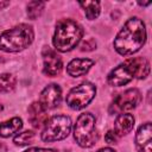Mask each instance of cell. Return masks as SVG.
<instances>
[{"label": "cell", "instance_id": "obj_1", "mask_svg": "<svg viewBox=\"0 0 152 152\" xmlns=\"http://www.w3.org/2000/svg\"><path fill=\"white\" fill-rule=\"evenodd\" d=\"M146 42V27L138 17L129 18L114 38V49L119 55L128 56L138 52Z\"/></svg>", "mask_w": 152, "mask_h": 152}, {"label": "cell", "instance_id": "obj_2", "mask_svg": "<svg viewBox=\"0 0 152 152\" xmlns=\"http://www.w3.org/2000/svg\"><path fill=\"white\" fill-rule=\"evenodd\" d=\"M150 74V63L145 57L128 58L115 66L107 76V82L112 87H121L133 78L142 80Z\"/></svg>", "mask_w": 152, "mask_h": 152}, {"label": "cell", "instance_id": "obj_3", "mask_svg": "<svg viewBox=\"0 0 152 152\" xmlns=\"http://www.w3.org/2000/svg\"><path fill=\"white\" fill-rule=\"evenodd\" d=\"M83 36L82 26L72 19H62L57 23L52 38L55 49L59 52H68L75 49Z\"/></svg>", "mask_w": 152, "mask_h": 152}, {"label": "cell", "instance_id": "obj_4", "mask_svg": "<svg viewBox=\"0 0 152 152\" xmlns=\"http://www.w3.org/2000/svg\"><path fill=\"white\" fill-rule=\"evenodd\" d=\"M34 38L31 25L20 24L0 33V50L4 52H19L28 48Z\"/></svg>", "mask_w": 152, "mask_h": 152}, {"label": "cell", "instance_id": "obj_5", "mask_svg": "<svg viewBox=\"0 0 152 152\" xmlns=\"http://www.w3.org/2000/svg\"><path fill=\"white\" fill-rule=\"evenodd\" d=\"M74 139L78 146L89 148L99 140V133L96 129V120L91 113H82L74 127Z\"/></svg>", "mask_w": 152, "mask_h": 152}, {"label": "cell", "instance_id": "obj_6", "mask_svg": "<svg viewBox=\"0 0 152 152\" xmlns=\"http://www.w3.org/2000/svg\"><path fill=\"white\" fill-rule=\"evenodd\" d=\"M71 119L66 115H53L44 125L42 140L45 142L59 141L65 139L71 131Z\"/></svg>", "mask_w": 152, "mask_h": 152}, {"label": "cell", "instance_id": "obj_7", "mask_svg": "<svg viewBox=\"0 0 152 152\" xmlns=\"http://www.w3.org/2000/svg\"><path fill=\"white\" fill-rule=\"evenodd\" d=\"M96 94V87L90 82H83L72 88L66 95V104L74 110H80L87 107Z\"/></svg>", "mask_w": 152, "mask_h": 152}, {"label": "cell", "instance_id": "obj_8", "mask_svg": "<svg viewBox=\"0 0 152 152\" xmlns=\"http://www.w3.org/2000/svg\"><path fill=\"white\" fill-rule=\"evenodd\" d=\"M141 102V94L138 89L131 88L125 90L124 93L119 94L113 103H112V109L115 113H125L127 110L134 109L139 103Z\"/></svg>", "mask_w": 152, "mask_h": 152}, {"label": "cell", "instance_id": "obj_9", "mask_svg": "<svg viewBox=\"0 0 152 152\" xmlns=\"http://www.w3.org/2000/svg\"><path fill=\"white\" fill-rule=\"evenodd\" d=\"M43 56V71L48 76H57L61 74L63 69V62L59 55L50 49L49 46H45L42 52Z\"/></svg>", "mask_w": 152, "mask_h": 152}, {"label": "cell", "instance_id": "obj_10", "mask_svg": "<svg viewBox=\"0 0 152 152\" xmlns=\"http://www.w3.org/2000/svg\"><path fill=\"white\" fill-rule=\"evenodd\" d=\"M61 100H62L61 87L56 83H51V84H48L42 90L38 102L42 104V107L45 110H49V109H53L55 107H57L61 103Z\"/></svg>", "mask_w": 152, "mask_h": 152}, {"label": "cell", "instance_id": "obj_11", "mask_svg": "<svg viewBox=\"0 0 152 152\" xmlns=\"http://www.w3.org/2000/svg\"><path fill=\"white\" fill-rule=\"evenodd\" d=\"M152 125L142 124L135 133V147L138 152H152Z\"/></svg>", "mask_w": 152, "mask_h": 152}, {"label": "cell", "instance_id": "obj_12", "mask_svg": "<svg viewBox=\"0 0 152 152\" xmlns=\"http://www.w3.org/2000/svg\"><path fill=\"white\" fill-rule=\"evenodd\" d=\"M94 65V61L90 58H75L66 65V72L71 77H80L86 75Z\"/></svg>", "mask_w": 152, "mask_h": 152}, {"label": "cell", "instance_id": "obj_13", "mask_svg": "<svg viewBox=\"0 0 152 152\" xmlns=\"http://www.w3.org/2000/svg\"><path fill=\"white\" fill-rule=\"evenodd\" d=\"M134 127V118L129 113H119L114 121V129L113 132L118 137H124L132 132Z\"/></svg>", "mask_w": 152, "mask_h": 152}, {"label": "cell", "instance_id": "obj_14", "mask_svg": "<svg viewBox=\"0 0 152 152\" xmlns=\"http://www.w3.org/2000/svg\"><path fill=\"white\" fill-rule=\"evenodd\" d=\"M28 120L32 124V126L36 128L44 126L45 122L48 121L46 110L42 107L39 102H33L28 107Z\"/></svg>", "mask_w": 152, "mask_h": 152}, {"label": "cell", "instance_id": "obj_15", "mask_svg": "<svg viewBox=\"0 0 152 152\" xmlns=\"http://www.w3.org/2000/svg\"><path fill=\"white\" fill-rule=\"evenodd\" d=\"M21 128H23V120L18 116H14V118L0 124V137L8 138V137L18 133Z\"/></svg>", "mask_w": 152, "mask_h": 152}, {"label": "cell", "instance_id": "obj_16", "mask_svg": "<svg viewBox=\"0 0 152 152\" xmlns=\"http://www.w3.org/2000/svg\"><path fill=\"white\" fill-rule=\"evenodd\" d=\"M80 6L84 10L86 17L89 20H94L100 15L101 7H100V2L99 1H81Z\"/></svg>", "mask_w": 152, "mask_h": 152}, {"label": "cell", "instance_id": "obj_17", "mask_svg": "<svg viewBox=\"0 0 152 152\" xmlns=\"http://www.w3.org/2000/svg\"><path fill=\"white\" fill-rule=\"evenodd\" d=\"M17 84V78L8 72L0 74V93H11Z\"/></svg>", "mask_w": 152, "mask_h": 152}, {"label": "cell", "instance_id": "obj_18", "mask_svg": "<svg viewBox=\"0 0 152 152\" xmlns=\"http://www.w3.org/2000/svg\"><path fill=\"white\" fill-rule=\"evenodd\" d=\"M44 7H45V2H43V1H37V0L30 1L27 4V7H26L27 8V11H26L27 17L32 20L37 19L38 17L42 15V13L44 11Z\"/></svg>", "mask_w": 152, "mask_h": 152}, {"label": "cell", "instance_id": "obj_19", "mask_svg": "<svg viewBox=\"0 0 152 152\" xmlns=\"http://www.w3.org/2000/svg\"><path fill=\"white\" fill-rule=\"evenodd\" d=\"M33 139H34V133L32 131H24L21 133H18L13 138V142L19 146H26L32 144Z\"/></svg>", "mask_w": 152, "mask_h": 152}, {"label": "cell", "instance_id": "obj_20", "mask_svg": "<svg viewBox=\"0 0 152 152\" xmlns=\"http://www.w3.org/2000/svg\"><path fill=\"white\" fill-rule=\"evenodd\" d=\"M116 139H118V135H116L113 131H108V132L106 133V135H104V140H106L108 144H114V142L116 141Z\"/></svg>", "mask_w": 152, "mask_h": 152}, {"label": "cell", "instance_id": "obj_21", "mask_svg": "<svg viewBox=\"0 0 152 152\" xmlns=\"http://www.w3.org/2000/svg\"><path fill=\"white\" fill-rule=\"evenodd\" d=\"M24 152H57L53 148H44V147H31L25 150Z\"/></svg>", "mask_w": 152, "mask_h": 152}, {"label": "cell", "instance_id": "obj_22", "mask_svg": "<svg viewBox=\"0 0 152 152\" xmlns=\"http://www.w3.org/2000/svg\"><path fill=\"white\" fill-rule=\"evenodd\" d=\"M96 152H116V151L114 148H112V147H102Z\"/></svg>", "mask_w": 152, "mask_h": 152}, {"label": "cell", "instance_id": "obj_23", "mask_svg": "<svg viewBox=\"0 0 152 152\" xmlns=\"http://www.w3.org/2000/svg\"><path fill=\"white\" fill-rule=\"evenodd\" d=\"M7 6H10V1H1L0 0V10H4Z\"/></svg>", "mask_w": 152, "mask_h": 152}, {"label": "cell", "instance_id": "obj_24", "mask_svg": "<svg viewBox=\"0 0 152 152\" xmlns=\"http://www.w3.org/2000/svg\"><path fill=\"white\" fill-rule=\"evenodd\" d=\"M0 152H6V146L2 142H0Z\"/></svg>", "mask_w": 152, "mask_h": 152}, {"label": "cell", "instance_id": "obj_25", "mask_svg": "<svg viewBox=\"0 0 152 152\" xmlns=\"http://www.w3.org/2000/svg\"><path fill=\"white\" fill-rule=\"evenodd\" d=\"M150 4H151V2H139L140 6H148Z\"/></svg>", "mask_w": 152, "mask_h": 152}, {"label": "cell", "instance_id": "obj_26", "mask_svg": "<svg viewBox=\"0 0 152 152\" xmlns=\"http://www.w3.org/2000/svg\"><path fill=\"white\" fill-rule=\"evenodd\" d=\"M2 109H4V107H2V104H0V113L2 112Z\"/></svg>", "mask_w": 152, "mask_h": 152}]
</instances>
